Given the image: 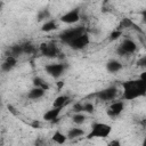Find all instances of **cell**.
Masks as SVG:
<instances>
[{
	"label": "cell",
	"mask_w": 146,
	"mask_h": 146,
	"mask_svg": "<svg viewBox=\"0 0 146 146\" xmlns=\"http://www.w3.org/2000/svg\"><path fill=\"white\" fill-rule=\"evenodd\" d=\"M121 86L123 88L122 99L124 100H133L139 97L146 96V82L140 78L123 81L121 82Z\"/></svg>",
	"instance_id": "6da1fadb"
},
{
	"label": "cell",
	"mask_w": 146,
	"mask_h": 146,
	"mask_svg": "<svg viewBox=\"0 0 146 146\" xmlns=\"http://www.w3.org/2000/svg\"><path fill=\"white\" fill-rule=\"evenodd\" d=\"M112 132V127L107 123L104 122H95L91 125V130L89 133H87L86 138L87 139H92V138H106L110 136Z\"/></svg>",
	"instance_id": "7a4b0ae2"
},
{
	"label": "cell",
	"mask_w": 146,
	"mask_h": 146,
	"mask_svg": "<svg viewBox=\"0 0 146 146\" xmlns=\"http://www.w3.org/2000/svg\"><path fill=\"white\" fill-rule=\"evenodd\" d=\"M86 32V29L84 26H76V27H71V29H67L65 31H63L60 34H59V39L62 42L68 44L71 41H73L75 38H78L79 35L83 34Z\"/></svg>",
	"instance_id": "3957f363"
},
{
	"label": "cell",
	"mask_w": 146,
	"mask_h": 146,
	"mask_svg": "<svg viewBox=\"0 0 146 146\" xmlns=\"http://www.w3.org/2000/svg\"><path fill=\"white\" fill-rule=\"evenodd\" d=\"M44 71L48 75H50L51 78L58 79L60 78L64 72L66 71V65L63 63H54V64H48L44 66Z\"/></svg>",
	"instance_id": "277c9868"
},
{
	"label": "cell",
	"mask_w": 146,
	"mask_h": 146,
	"mask_svg": "<svg viewBox=\"0 0 146 146\" xmlns=\"http://www.w3.org/2000/svg\"><path fill=\"white\" fill-rule=\"evenodd\" d=\"M89 42H90V36H89V33L86 31L83 34L79 35L73 41H71L68 43V47L72 48L73 50H81V49L86 48L89 44Z\"/></svg>",
	"instance_id": "5b68a950"
},
{
	"label": "cell",
	"mask_w": 146,
	"mask_h": 146,
	"mask_svg": "<svg viewBox=\"0 0 146 146\" xmlns=\"http://www.w3.org/2000/svg\"><path fill=\"white\" fill-rule=\"evenodd\" d=\"M39 50L40 52L46 56V57H49V58H55L59 55V49L58 47L55 44V43H51V42H43L39 46Z\"/></svg>",
	"instance_id": "8992f818"
},
{
	"label": "cell",
	"mask_w": 146,
	"mask_h": 146,
	"mask_svg": "<svg viewBox=\"0 0 146 146\" xmlns=\"http://www.w3.org/2000/svg\"><path fill=\"white\" fill-rule=\"evenodd\" d=\"M59 21L65 23V24H75V23H78L80 21V9L79 8H73L71 10H68L67 13H65L64 15L60 16Z\"/></svg>",
	"instance_id": "52a82bcc"
},
{
	"label": "cell",
	"mask_w": 146,
	"mask_h": 146,
	"mask_svg": "<svg viewBox=\"0 0 146 146\" xmlns=\"http://www.w3.org/2000/svg\"><path fill=\"white\" fill-rule=\"evenodd\" d=\"M117 95V88L116 87H107L100 91L97 92V97L98 99L103 100V102H110V100H113Z\"/></svg>",
	"instance_id": "ba28073f"
},
{
	"label": "cell",
	"mask_w": 146,
	"mask_h": 146,
	"mask_svg": "<svg viewBox=\"0 0 146 146\" xmlns=\"http://www.w3.org/2000/svg\"><path fill=\"white\" fill-rule=\"evenodd\" d=\"M123 110H124V102L123 100H117V102H114L110 105L106 113L110 117H115V116H119L123 112Z\"/></svg>",
	"instance_id": "9c48e42d"
},
{
	"label": "cell",
	"mask_w": 146,
	"mask_h": 146,
	"mask_svg": "<svg viewBox=\"0 0 146 146\" xmlns=\"http://www.w3.org/2000/svg\"><path fill=\"white\" fill-rule=\"evenodd\" d=\"M62 110H63V107H54V106H52V108L48 110V111L43 114L42 119H43L44 121H47V122L54 123V122H56V121L58 120V116L60 115Z\"/></svg>",
	"instance_id": "30bf717a"
},
{
	"label": "cell",
	"mask_w": 146,
	"mask_h": 146,
	"mask_svg": "<svg viewBox=\"0 0 146 146\" xmlns=\"http://www.w3.org/2000/svg\"><path fill=\"white\" fill-rule=\"evenodd\" d=\"M120 48L123 50L124 55H128V54H133L137 50V44L131 39H124L120 44Z\"/></svg>",
	"instance_id": "8fae6325"
},
{
	"label": "cell",
	"mask_w": 146,
	"mask_h": 146,
	"mask_svg": "<svg viewBox=\"0 0 146 146\" xmlns=\"http://www.w3.org/2000/svg\"><path fill=\"white\" fill-rule=\"evenodd\" d=\"M16 64H17V57H15L13 55H8L6 60L1 65V70L3 72H9L16 66Z\"/></svg>",
	"instance_id": "7c38bea8"
},
{
	"label": "cell",
	"mask_w": 146,
	"mask_h": 146,
	"mask_svg": "<svg viewBox=\"0 0 146 146\" xmlns=\"http://www.w3.org/2000/svg\"><path fill=\"white\" fill-rule=\"evenodd\" d=\"M46 94V90L40 88V87H34L27 92V98L29 99H32V100H38L40 98H42Z\"/></svg>",
	"instance_id": "4fadbf2b"
},
{
	"label": "cell",
	"mask_w": 146,
	"mask_h": 146,
	"mask_svg": "<svg viewBox=\"0 0 146 146\" xmlns=\"http://www.w3.org/2000/svg\"><path fill=\"white\" fill-rule=\"evenodd\" d=\"M122 63L116 60V59H110L107 63H106V70L107 72L114 74V73H117L119 71L122 70Z\"/></svg>",
	"instance_id": "5bb4252c"
},
{
	"label": "cell",
	"mask_w": 146,
	"mask_h": 146,
	"mask_svg": "<svg viewBox=\"0 0 146 146\" xmlns=\"http://www.w3.org/2000/svg\"><path fill=\"white\" fill-rule=\"evenodd\" d=\"M57 27H58V25L55 19H48L42 24L41 31L42 32H51V31H55Z\"/></svg>",
	"instance_id": "9a60e30c"
},
{
	"label": "cell",
	"mask_w": 146,
	"mask_h": 146,
	"mask_svg": "<svg viewBox=\"0 0 146 146\" xmlns=\"http://www.w3.org/2000/svg\"><path fill=\"white\" fill-rule=\"evenodd\" d=\"M68 102H70V97L67 95H60L55 98V100L52 102V106L54 107H64Z\"/></svg>",
	"instance_id": "2e32d148"
},
{
	"label": "cell",
	"mask_w": 146,
	"mask_h": 146,
	"mask_svg": "<svg viewBox=\"0 0 146 146\" xmlns=\"http://www.w3.org/2000/svg\"><path fill=\"white\" fill-rule=\"evenodd\" d=\"M51 139H52V141H55L56 144H60V145H62V144H64V143L68 139V137H67V135L63 133L62 131L56 130V131L54 132V135H52Z\"/></svg>",
	"instance_id": "e0dca14e"
},
{
	"label": "cell",
	"mask_w": 146,
	"mask_h": 146,
	"mask_svg": "<svg viewBox=\"0 0 146 146\" xmlns=\"http://www.w3.org/2000/svg\"><path fill=\"white\" fill-rule=\"evenodd\" d=\"M86 132L83 129L81 128H71L68 131H67V137L68 139H74V138H79V137H82L84 136Z\"/></svg>",
	"instance_id": "ac0fdd59"
},
{
	"label": "cell",
	"mask_w": 146,
	"mask_h": 146,
	"mask_svg": "<svg viewBox=\"0 0 146 146\" xmlns=\"http://www.w3.org/2000/svg\"><path fill=\"white\" fill-rule=\"evenodd\" d=\"M33 86L34 87H40V88H42V89H44L46 91L47 90H49V84L42 79V78H40V76H35V78H33Z\"/></svg>",
	"instance_id": "d6986e66"
},
{
	"label": "cell",
	"mask_w": 146,
	"mask_h": 146,
	"mask_svg": "<svg viewBox=\"0 0 146 146\" xmlns=\"http://www.w3.org/2000/svg\"><path fill=\"white\" fill-rule=\"evenodd\" d=\"M22 54H24L23 44H15V46L10 47V55L17 57V56H21Z\"/></svg>",
	"instance_id": "ffe728a7"
},
{
	"label": "cell",
	"mask_w": 146,
	"mask_h": 146,
	"mask_svg": "<svg viewBox=\"0 0 146 146\" xmlns=\"http://www.w3.org/2000/svg\"><path fill=\"white\" fill-rule=\"evenodd\" d=\"M36 18H38V21H39V22L44 21V19H46V21H48V19L50 18V11H49V9H47V8L41 9V10L38 13Z\"/></svg>",
	"instance_id": "44dd1931"
},
{
	"label": "cell",
	"mask_w": 146,
	"mask_h": 146,
	"mask_svg": "<svg viewBox=\"0 0 146 146\" xmlns=\"http://www.w3.org/2000/svg\"><path fill=\"white\" fill-rule=\"evenodd\" d=\"M72 121H73L75 124H82V123L86 121V115L83 114V112L75 113V114L72 116Z\"/></svg>",
	"instance_id": "7402d4cb"
},
{
	"label": "cell",
	"mask_w": 146,
	"mask_h": 146,
	"mask_svg": "<svg viewBox=\"0 0 146 146\" xmlns=\"http://www.w3.org/2000/svg\"><path fill=\"white\" fill-rule=\"evenodd\" d=\"M23 49H24V54H27V55H31V54H34L36 51V48L30 43V42H26L23 44Z\"/></svg>",
	"instance_id": "603a6c76"
},
{
	"label": "cell",
	"mask_w": 146,
	"mask_h": 146,
	"mask_svg": "<svg viewBox=\"0 0 146 146\" xmlns=\"http://www.w3.org/2000/svg\"><path fill=\"white\" fill-rule=\"evenodd\" d=\"M121 35H122V30L116 29V30H114V31L111 32V34H110V40H111V41H115V40H117Z\"/></svg>",
	"instance_id": "cb8c5ba5"
},
{
	"label": "cell",
	"mask_w": 146,
	"mask_h": 146,
	"mask_svg": "<svg viewBox=\"0 0 146 146\" xmlns=\"http://www.w3.org/2000/svg\"><path fill=\"white\" fill-rule=\"evenodd\" d=\"M121 26H122V27H131V26H132V27H135V29H137V27H138V26L136 27L135 23H133L130 18H124V19L121 22Z\"/></svg>",
	"instance_id": "d4e9b609"
},
{
	"label": "cell",
	"mask_w": 146,
	"mask_h": 146,
	"mask_svg": "<svg viewBox=\"0 0 146 146\" xmlns=\"http://www.w3.org/2000/svg\"><path fill=\"white\" fill-rule=\"evenodd\" d=\"M84 111V105L82 103H75L73 105V112L74 113H80V112H83Z\"/></svg>",
	"instance_id": "484cf974"
},
{
	"label": "cell",
	"mask_w": 146,
	"mask_h": 146,
	"mask_svg": "<svg viewBox=\"0 0 146 146\" xmlns=\"http://www.w3.org/2000/svg\"><path fill=\"white\" fill-rule=\"evenodd\" d=\"M83 105H84V111L83 112L89 113V114H92L95 112V106L91 103H84Z\"/></svg>",
	"instance_id": "4316f807"
},
{
	"label": "cell",
	"mask_w": 146,
	"mask_h": 146,
	"mask_svg": "<svg viewBox=\"0 0 146 146\" xmlns=\"http://www.w3.org/2000/svg\"><path fill=\"white\" fill-rule=\"evenodd\" d=\"M137 65H138V66H141V67H146V56L141 57V58L137 62Z\"/></svg>",
	"instance_id": "83f0119b"
},
{
	"label": "cell",
	"mask_w": 146,
	"mask_h": 146,
	"mask_svg": "<svg viewBox=\"0 0 146 146\" xmlns=\"http://www.w3.org/2000/svg\"><path fill=\"white\" fill-rule=\"evenodd\" d=\"M31 127L34 128V129H38V128H40V122L36 121V120H34V121L31 122Z\"/></svg>",
	"instance_id": "f1b7e54d"
},
{
	"label": "cell",
	"mask_w": 146,
	"mask_h": 146,
	"mask_svg": "<svg viewBox=\"0 0 146 146\" xmlns=\"http://www.w3.org/2000/svg\"><path fill=\"white\" fill-rule=\"evenodd\" d=\"M141 17H143V22L146 23V9H144L141 11Z\"/></svg>",
	"instance_id": "f546056e"
},
{
	"label": "cell",
	"mask_w": 146,
	"mask_h": 146,
	"mask_svg": "<svg viewBox=\"0 0 146 146\" xmlns=\"http://www.w3.org/2000/svg\"><path fill=\"white\" fill-rule=\"evenodd\" d=\"M110 145H111V146H115V145L119 146V145H120V141H119V140H113V141L110 143Z\"/></svg>",
	"instance_id": "4dcf8cb0"
},
{
	"label": "cell",
	"mask_w": 146,
	"mask_h": 146,
	"mask_svg": "<svg viewBox=\"0 0 146 146\" xmlns=\"http://www.w3.org/2000/svg\"><path fill=\"white\" fill-rule=\"evenodd\" d=\"M139 78H140L141 80H144V81L146 82V71H145V72H143V73L140 74V76H139Z\"/></svg>",
	"instance_id": "1f68e13d"
},
{
	"label": "cell",
	"mask_w": 146,
	"mask_h": 146,
	"mask_svg": "<svg viewBox=\"0 0 146 146\" xmlns=\"http://www.w3.org/2000/svg\"><path fill=\"white\" fill-rule=\"evenodd\" d=\"M57 86H58V88H59V89H60V88H62V87H63V86H64V82H62V81H59V82H58V83H57Z\"/></svg>",
	"instance_id": "d6a6232c"
},
{
	"label": "cell",
	"mask_w": 146,
	"mask_h": 146,
	"mask_svg": "<svg viewBox=\"0 0 146 146\" xmlns=\"http://www.w3.org/2000/svg\"><path fill=\"white\" fill-rule=\"evenodd\" d=\"M143 145L146 146V137H145V139H144V141H143Z\"/></svg>",
	"instance_id": "836d02e7"
}]
</instances>
